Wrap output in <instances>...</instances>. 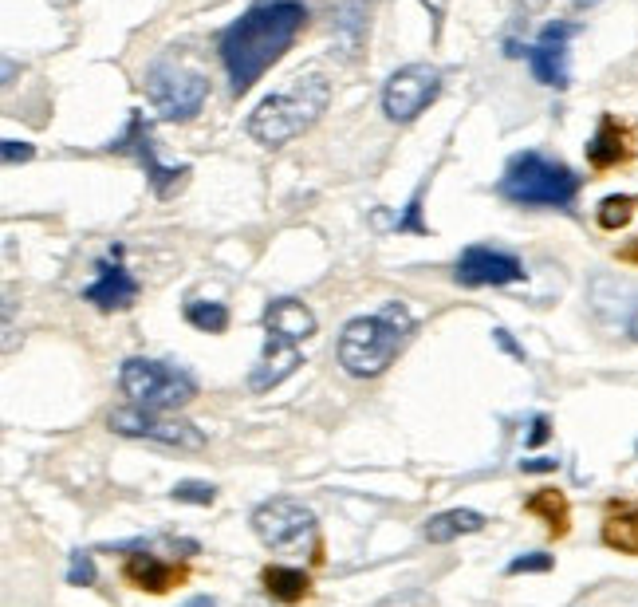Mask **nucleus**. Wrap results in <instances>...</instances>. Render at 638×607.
I'll list each match as a JSON object with an SVG mask.
<instances>
[{
  "instance_id": "nucleus-32",
  "label": "nucleus",
  "mask_w": 638,
  "mask_h": 607,
  "mask_svg": "<svg viewBox=\"0 0 638 607\" xmlns=\"http://www.w3.org/2000/svg\"><path fill=\"white\" fill-rule=\"evenodd\" d=\"M493 336H497V343H501V347H505V351H512V355H516V359H524V351H520V347H516V343H512V339H509V332H505V328H497V332H493Z\"/></svg>"
},
{
  "instance_id": "nucleus-33",
  "label": "nucleus",
  "mask_w": 638,
  "mask_h": 607,
  "mask_svg": "<svg viewBox=\"0 0 638 607\" xmlns=\"http://www.w3.org/2000/svg\"><path fill=\"white\" fill-rule=\"evenodd\" d=\"M182 607H217V600H213V596H193L190 604H182Z\"/></svg>"
},
{
  "instance_id": "nucleus-14",
  "label": "nucleus",
  "mask_w": 638,
  "mask_h": 607,
  "mask_svg": "<svg viewBox=\"0 0 638 607\" xmlns=\"http://www.w3.org/2000/svg\"><path fill=\"white\" fill-rule=\"evenodd\" d=\"M264 332L276 339H288V343H304L308 336H316V316L308 304L292 300V296H280L264 308Z\"/></svg>"
},
{
  "instance_id": "nucleus-15",
  "label": "nucleus",
  "mask_w": 638,
  "mask_h": 607,
  "mask_svg": "<svg viewBox=\"0 0 638 607\" xmlns=\"http://www.w3.org/2000/svg\"><path fill=\"white\" fill-rule=\"evenodd\" d=\"M300 367V343H288V339L268 336L264 339V355L249 375V387L253 391H272L276 383H284L292 371Z\"/></svg>"
},
{
  "instance_id": "nucleus-36",
  "label": "nucleus",
  "mask_w": 638,
  "mask_h": 607,
  "mask_svg": "<svg viewBox=\"0 0 638 607\" xmlns=\"http://www.w3.org/2000/svg\"><path fill=\"white\" fill-rule=\"evenodd\" d=\"M536 4H544V0H536Z\"/></svg>"
},
{
  "instance_id": "nucleus-27",
  "label": "nucleus",
  "mask_w": 638,
  "mask_h": 607,
  "mask_svg": "<svg viewBox=\"0 0 638 607\" xmlns=\"http://www.w3.org/2000/svg\"><path fill=\"white\" fill-rule=\"evenodd\" d=\"M418 213H422V190H418V194L410 198V205H406V213H402V217L394 221V229H410V233H426V225H422V217H418Z\"/></svg>"
},
{
  "instance_id": "nucleus-28",
  "label": "nucleus",
  "mask_w": 638,
  "mask_h": 607,
  "mask_svg": "<svg viewBox=\"0 0 638 607\" xmlns=\"http://www.w3.org/2000/svg\"><path fill=\"white\" fill-rule=\"evenodd\" d=\"M0 154H4V162L12 166V162H28V158H32L36 150H32L28 142H16V138H4V142H0Z\"/></svg>"
},
{
  "instance_id": "nucleus-9",
  "label": "nucleus",
  "mask_w": 638,
  "mask_h": 607,
  "mask_svg": "<svg viewBox=\"0 0 638 607\" xmlns=\"http://www.w3.org/2000/svg\"><path fill=\"white\" fill-rule=\"evenodd\" d=\"M442 91V71L430 64H406L383 87V111L390 123H414Z\"/></svg>"
},
{
  "instance_id": "nucleus-34",
  "label": "nucleus",
  "mask_w": 638,
  "mask_h": 607,
  "mask_svg": "<svg viewBox=\"0 0 638 607\" xmlns=\"http://www.w3.org/2000/svg\"><path fill=\"white\" fill-rule=\"evenodd\" d=\"M627 332H631V339H638V308H635V316H631V328H627Z\"/></svg>"
},
{
  "instance_id": "nucleus-1",
  "label": "nucleus",
  "mask_w": 638,
  "mask_h": 607,
  "mask_svg": "<svg viewBox=\"0 0 638 607\" xmlns=\"http://www.w3.org/2000/svg\"><path fill=\"white\" fill-rule=\"evenodd\" d=\"M304 24H308V8L300 0H260L249 12H241L217 36V52L229 71L233 95H245L296 44Z\"/></svg>"
},
{
  "instance_id": "nucleus-20",
  "label": "nucleus",
  "mask_w": 638,
  "mask_h": 607,
  "mask_svg": "<svg viewBox=\"0 0 638 607\" xmlns=\"http://www.w3.org/2000/svg\"><path fill=\"white\" fill-rule=\"evenodd\" d=\"M528 513L544 517L556 537L568 533V501H564L560 489H540V493H532V497H528Z\"/></svg>"
},
{
  "instance_id": "nucleus-26",
  "label": "nucleus",
  "mask_w": 638,
  "mask_h": 607,
  "mask_svg": "<svg viewBox=\"0 0 638 607\" xmlns=\"http://www.w3.org/2000/svg\"><path fill=\"white\" fill-rule=\"evenodd\" d=\"M556 560L548 556V552H528V556H516V560H509V576H520V572H548Z\"/></svg>"
},
{
  "instance_id": "nucleus-7",
  "label": "nucleus",
  "mask_w": 638,
  "mask_h": 607,
  "mask_svg": "<svg viewBox=\"0 0 638 607\" xmlns=\"http://www.w3.org/2000/svg\"><path fill=\"white\" fill-rule=\"evenodd\" d=\"M253 533L272 552H300L316 540V513L296 497H268L256 505Z\"/></svg>"
},
{
  "instance_id": "nucleus-29",
  "label": "nucleus",
  "mask_w": 638,
  "mask_h": 607,
  "mask_svg": "<svg viewBox=\"0 0 638 607\" xmlns=\"http://www.w3.org/2000/svg\"><path fill=\"white\" fill-rule=\"evenodd\" d=\"M422 4H426V12H430V20H434V36H442V20H446L449 0H422Z\"/></svg>"
},
{
  "instance_id": "nucleus-25",
  "label": "nucleus",
  "mask_w": 638,
  "mask_h": 607,
  "mask_svg": "<svg viewBox=\"0 0 638 607\" xmlns=\"http://www.w3.org/2000/svg\"><path fill=\"white\" fill-rule=\"evenodd\" d=\"M170 497H174V501H186V505H213V501H217V489H213L209 481H178V485L170 489Z\"/></svg>"
},
{
  "instance_id": "nucleus-22",
  "label": "nucleus",
  "mask_w": 638,
  "mask_h": 607,
  "mask_svg": "<svg viewBox=\"0 0 638 607\" xmlns=\"http://www.w3.org/2000/svg\"><path fill=\"white\" fill-rule=\"evenodd\" d=\"M603 540L619 552H638V509H631L627 517H611L603 525Z\"/></svg>"
},
{
  "instance_id": "nucleus-11",
  "label": "nucleus",
  "mask_w": 638,
  "mask_h": 607,
  "mask_svg": "<svg viewBox=\"0 0 638 607\" xmlns=\"http://www.w3.org/2000/svg\"><path fill=\"white\" fill-rule=\"evenodd\" d=\"M575 32H579L575 24L556 20V24H548V28L540 32V40H536L532 48H524L528 68H532V75H536V83L556 87V91L572 83V71H568V44H572Z\"/></svg>"
},
{
  "instance_id": "nucleus-24",
  "label": "nucleus",
  "mask_w": 638,
  "mask_h": 607,
  "mask_svg": "<svg viewBox=\"0 0 638 607\" xmlns=\"http://www.w3.org/2000/svg\"><path fill=\"white\" fill-rule=\"evenodd\" d=\"M67 584L71 588H91L95 584V560H91V552H83V548L71 552V560H67Z\"/></svg>"
},
{
  "instance_id": "nucleus-21",
  "label": "nucleus",
  "mask_w": 638,
  "mask_h": 607,
  "mask_svg": "<svg viewBox=\"0 0 638 607\" xmlns=\"http://www.w3.org/2000/svg\"><path fill=\"white\" fill-rule=\"evenodd\" d=\"M186 320H190L197 332L221 336V332L229 328V308L217 304V300H190V304H186Z\"/></svg>"
},
{
  "instance_id": "nucleus-18",
  "label": "nucleus",
  "mask_w": 638,
  "mask_h": 607,
  "mask_svg": "<svg viewBox=\"0 0 638 607\" xmlns=\"http://www.w3.org/2000/svg\"><path fill=\"white\" fill-rule=\"evenodd\" d=\"M481 529H485V517L477 509H446V513L426 521V540L430 544H449V540L481 533Z\"/></svg>"
},
{
  "instance_id": "nucleus-8",
  "label": "nucleus",
  "mask_w": 638,
  "mask_h": 607,
  "mask_svg": "<svg viewBox=\"0 0 638 607\" xmlns=\"http://www.w3.org/2000/svg\"><path fill=\"white\" fill-rule=\"evenodd\" d=\"M107 422H111V430L123 434V438H146V442L178 446V450H201V446H205V434H201L193 422H186V418H170L166 410L123 406V410H115Z\"/></svg>"
},
{
  "instance_id": "nucleus-19",
  "label": "nucleus",
  "mask_w": 638,
  "mask_h": 607,
  "mask_svg": "<svg viewBox=\"0 0 638 607\" xmlns=\"http://www.w3.org/2000/svg\"><path fill=\"white\" fill-rule=\"evenodd\" d=\"M308 588H312V580H308V572H304V568H288V564H272V568H264V592H268L272 600H280V604H296V600H304V596H308Z\"/></svg>"
},
{
  "instance_id": "nucleus-3",
  "label": "nucleus",
  "mask_w": 638,
  "mask_h": 607,
  "mask_svg": "<svg viewBox=\"0 0 638 607\" xmlns=\"http://www.w3.org/2000/svg\"><path fill=\"white\" fill-rule=\"evenodd\" d=\"M327 103H331L327 75H319V71L296 75L288 91L268 95L249 115V135L256 142H264V146H284V142L300 138L304 131H312L319 123V115L327 111Z\"/></svg>"
},
{
  "instance_id": "nucleus-10",
  "label": "nucleus",
  "mask_w": 638,
  "mask_h": 607,
  "mask_svg": "<svg viewBox=\"0 0 638 607\" xmlns=\"http://www.w3.org/2000/svg\"><path fill=\"white\" fill-rule=\"evenodd\" d=\"M107 150L130 154V158H134V162L146 170V178H150V186H154V194H158V198H170V194L182 186V178H190V166H162V162H158V150H154L150 123H146V115H138V111H130L127 131L115 138Z\"/></svg>"
},
{
  "instance_id": "nucleus-16",
  "label": "nucleus",
  "mask_w": 638,
  "mask_h": 607,
  "mask_svg": "<svg viewBox=\"0 0 638 607\" xmlns=\"http://www.w3.org/2000/svg\"><path fill=\"white\" fill-rule=\"evenodd\" d=\"M182 576H186L182 568H174V564H166V560H158L150 552H138V556L127 560V580L134 588H142V592H154V596H162L174 584H182Z\"/></svg>"
},
{
  "instance_id": "nucleus-6",
  "label": "nucleus",
  "mask_w": 638,
  "mask_h": 607,
  "mask_svg": "<svg viewBox=\"0 0 638 607\" xmlns=\"http://www.w3.org/2000/svg\"><path fill=\"white\" fill-rule=\"evenodd\" d=\"M146 95L162 119L178 123V119H193L205 107L209 79L182 60H158L146 71Z\"/></svg>"
},
{
  "instance_id": "nucleus-31",
  "label": "nucleus",
  "mask_w": 638,
  "mask_h": 607,
  "mask_svg": "<svg viewBox=\"0 0 638 607\" xmlns=\"http://www.w3.org/2000/svg\"><path fill=\"white\" fill-rule=\"evenodd\" d=\"M548 418H532V430H528V446H540V442H548Z\"/></svg>"
},
{
  "instance_id": "nucleus-5",
  "label": "nucleus",
  "mask_w": 638,
  "mask_h": 607,
  "mask_svg": "<svg viewBox=\"0 0 638 607\" xmlns=\"http://www.w3.org/2000/svg\"><path fill=\"white\" fill-rule=\"evenodd\" d=\"M119 383L134 406L146 410H178L197 395V379L190 371L158 359H127L119 371Z\"/></svg>"
},
{
  "instance_id": "nucleus-23",
  "label": "nucleus",
  "mask_w": 638,
  "mask_h": 607,
  "mask_svg": "<svg viewBox=\"0 0 638 607\" xmlns=\"http://www.w3.org/2000/svg\"><path fill=\"white\" fill-rule=\"evenodd\" d=\"M635 205L638 198H623V194L603 198V202H599V225H603V229H623V225L635 217Z\"/></svg>"
},
{
  "instance_id": "nucleus-30",
  "label": "nucleus",
  "mask_w": 638,
  "mask_h": 607,
  "mask_svg": "<svg viewBox=\"0 0 638 607\" xmlns=\"http://www.w3.org/2000/svg\"><path fill=\"white\" fill-rule=\"evenodd\" d=\"M560 466L556 458H528V462H520V470L524 473H552Z\"/></svg>"
},
{
  "instance_id": "nucleus-13",
  "label": "nucleus",
  "mask_w": 638,
  "mask_h": 607,
  "mask_svg": "<svg viewBox=\"0 0 638 607\" xmlns=\"http://www.w3.org/2000/svg\"><path fill=\"white\" fill-rule=\"evenodd\" d=\"M95 272H99L95 284L83 292L87 304H95V308H103V312H115V308H130V304L138 300V280L123 269V249H119V245L111 249V257Z\"/></svg>"
},
{
  "instance_id": "nucleus-35",
  "label": "nucleus",
  "mask_w": 638,
  "mask_h": 607,
  "mask_svg": "<svg viewBox=\"0 0 638 607\" xmlns=\"http://www.w3.org/2000/svg\"><path fill=\"white\" fill-rule=\"evenodd\" d=\"M591 4H599V0H575V8H591Z\"/></svg>"
},
{
  "instance_id": "nucleus-17",
  "label": "nucleus",
  "mask_w": 638,
  "mask_h": 607,
  "mask_svg": "<svg viewBox=\"0 0 638 607\" xmlns=\"http://www.w3.org/2000/svg\"><path fill=\"white\" fill-rule=\"evenodd\" d=\"M627 154H631V138L607 115V119L599 123V131L591 135V142H587V162H591L595 170H607V166H619Z\"/></svg>"
},
{
  "instance_id": "nucleus-2",
  "label": "nucleus",
  "mask_w": 638,
  "mask_h": 607,
  "mask_svg": "<svg viewBox=\"0 0 638 607\" xmlns=\"http://www.w3.org/2000/svg\"><path fill=\"white\" fill-rule=\"evenodd\" d=\"M414 336V316L402 300H386L379 312L359 316L339 336V367L355 379H375Z\"/></svg>"
},
{
  "instance_id": "nucleus-4",
  "label": "nucleus",
  "mask_w": 638,
  "mask_h": 607,
  "mask_svg": "<svg viewBox=\"0 0 638 607\" xmlns=\"http://www.w3.org/2000/svg\"><path fill=\"white\" fill-rule=\"evenodd\" d=\"M501 198L512 205H544V209H568L579 194V178L564 162L540 154V150H524L516 154L501 178Z\"/></svg>"
},
{
  "instance_id": "nucleus-12",
  "label": "nucleus",
  "mask_w": 638,
  "mask_h": 607,
  "mask_svg": "<svg viewBox=\"0 0 638 607\" xmlns=\"http://www.w3.org/2000/svg\"><path fill=\"white\" fill-rule=\"evenodd\" d=\"M457 284L465 288H501V284H516L524 280V265L505 253V249H493V245H469L461 257H457Z\"/></svg>"
}]
</instances>
